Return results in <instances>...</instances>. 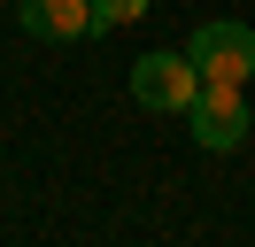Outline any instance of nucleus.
<instances>
[{
    "mask_svg": "<svg viewBox=\"0 0 255 247\" xmlns=\"http://www.w3.org/2000/svg\"><path fill=\"white\" fill-rule=\"evenodd\" d=\"M31 39H93V0H23Z\"/></svg>",
    "mask_w": 255,
    "mask_h": 247,
    "instance_id": "20e7f679",
    "label": "nucleus"
},
{
    "mask_svg": "<svg viewBox=\"0 0 255 247\" xmlns=\"http://www.w3.org/2000/svg\"><path fill=\"white\" fill-rule=\"evenodd\" d=\"M186 54H193L201 77H232V85H248V77H255V31H248V23H201V31L186 39Z\"/></svg>",
    "mask_w": 255,
    "mask_h": 247,
    "instance_id": "7ed1b4c3",
    "label": "nucleus"
},
{
    "mask_svg": "<svg viewBox=\"0 0 255 247\" xmlns=\"http://www.w3.org/2000/svg\"><path fill=\"white\" fill-rule=\"evenodd\" d=\"M131 15H147V0H93V39L116 23H131Z\"/></svg>",
    "mask_w": 255,
    "mask_h": 247,
    "instance_id": "39448f33",
    "label": "nucleus"
},
{
    "mask_svg": "<svg viewBox=\"0 0 255 247\" xmlns=\"http://www.w3.org/2000/svg\"><path fill=\"white\" fill-rule=\"evenodd\" d=\"M186 124H193V139H201L209 154H232L240 139H248V93L232 85V77H201V93H193V108H186Z\"/></svg>",
    "mask_w": 255,
    "mask_h": 247,
    "instance_id": "f257e3e1",
    "label": "nucleus"
},
{
    "mask_svg": "<svg viewBox=\"0 0 255 247\" xmlns=\"http://www.w3.org/2000/svg\"><path fill=\"white\" fill-rule=\"evenodd\" d=\"M193 93H201L193 54H139L131 62V101H139L147 116H186Z\"/></svg>",
    "mask_w": 255,
    "mask_h": 247,
    "instance_id": "f03ea898",
    "label": "nucleus"
}]
</instances>
